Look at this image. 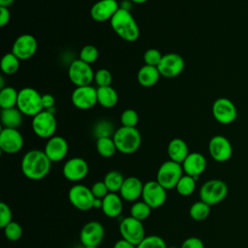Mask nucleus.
Returning a JSON list of instances; mask_svg holds the SVG:
<instances>
[{"mask_svg":"<svg viewBox=\"0 0 248 248\" xmlns=\"http://www.w3.org/2000/svg\"><path fill=\"white\" fill-rule=\"evenodd\" d=\"M51 163L44 150L32 149L27 151L21 159V171L30 180H41L48 174Z\"/></svg>","mask_w":248,"mask_h":248,"instance_id":"nucleus-1","label":"nucleus"},{"mask_svg":"<svg viewBox=\"0 0 248 248\" xmlns=\"http://www.w3.org/2000/svg\"><path fill=\"white\" fill-rule=\"evenodd\" d=\"M112 30L126 42H135L140 37V28L130 11L119 8L109 20Z\"/></svg>","mask_w":248,"mask_h":248,"instance_id":"nucleus-2","label":"nucleus"},{"mask_svg":"<svg viewBox=\"0 0 248 248\" xmlns=\"http://www.w3.org/2000/svg\"><path fill=\"white\" fill-rule=\"evenodd\" d=\"M112 139L117 151L122 154L135 153L141 143L140 133L136 127L121 126L114 132Z\"/></svg>","mask_w":248,"mask_h":248,"instance_id":"nucleus-3","label":"nucleus"},{"mask_svg":"<svg viewBox=\"0 0 248 248\" xmlns=\"http://www.w3.org/2000/svg\"><path fill=\"white\" fill-rule=\"evenodd\" d=\"M16 108L23 115L34 117L44 110L42 95L32 87H24L18 91Z\"/></svg>","mask_w":248,"mask_h":248,"instance_id":"nucleus-4","label":"nucleus"},{"mask_svg":"<svg viewBox=\"0 0 248 248\" xmlns=\"http://www.w3.org/2000/svg\"><path fill=\"white\" fill-rule=\"evenodd\" d=\"M183 172L181 164L168 160L159 167L156 174V181L166 190H170L176 187Z\"/></svg>","mask_w":248,"mask_h":248,"instance_id":"nucleus-5","label":"nucleus"},{"mask_svg":"<svg viewBox=\"0 0 248 248\" xmlns=\"http://www.w3.org/2000/svg\"><path fill=\"white\" fill-rule=\"evenodd\" d=\"M228 185L221 179H210L200 189V199L209 205L220 203L228 195Z\"/></svg>","mask_w":248,"mask_h":248,"instance_id":"nucleus-6","label":"nucleus"},{"mask_svg":"<svg viewBox=\"0 0 248 248\" xmlns=\"http://www.w3.org/2000/svg\"><path fill=\"white\" fill-rule=\"evenodd\" d=\"M32 130L41 139H50L57 129V122L53 112L44 109L32 119Z\"/></svg>","mask_w":248,"mask_h":248,"instance_id":"nucleus-7","label":"nucleus"},{"mask_svg":"<svg viewBox=\"0 0 248 248\" xmlns=\"http://www.w3.org/2000/svg\"><path fill=\"white\" fill-rule=\"evenodd\" d=\"M94 75L95 73L90 64H87L80 59L74 60L69 66V78L77 87L91 85V82L94 80Z\"/></svg>","mask_w":248,"mask_h":248,"instance_id":"nucleus-8","label":"nucleus"},{"mask_svg":"<svg viewBox=\"0 0 248 248\" xmlns=\"http://www.w3.org/2000/svg\"><path fill=\"white\" fill-rule=\"evenodd\" d=\"M119 232L123 239L131 242L136 246L140 244L145 237L142 222L133 218L132 216L122 219L119 224Z\"/></svg>","mask_w":248,"mask_h":248,"instance_id":"nucleus-9","label":"nucleus"},{"mask_svg":"<svg viewBox=\"0 0 248 248\" xmlns=\"http://www.w3.org/2000/svg\"><path fill=\"white\" fill-rule=\"evenodd\" d=\"M68 198L72 205L80 211H88L93 208L95 197L91 189L82 184L74 185L68 193Z\"/></svg>","mask_w":248,"mask_h":248,"instance_id":"nucleus-10","label":"nucleus"},{"mask_svg":"<svg viewBox=\"0 0 248 248\" xmlns=\"http://www.w3.org/2000/svg\"><path fill=\"white\" fill-rule=\"evenodd\" d=\"M212 114L220 124H231L237 116L235 105L228 98L220 97L216 99L212 105Z\"/></svg>","mask_w":248,"mask_h":248,"instance_id":"nucleus-11","label":"nucleus"},{"mask_svg":"<svg viewBox=\"0 0 248 248\" xmlns=\"http://www.w3.org/2000/svg\"><path fill=\"white\" fill-rule=\"evenodd\" d=\"M141 199L152 209L158 208L166 202L167 190L156 180L147 181L143 184Z\"/></svg>","mask_w":248,"mask_h":248,"instance_id":"nucleus-12","label":"nucleus"},{"mask_svg":"<svg viewBox=\"0 0 248 248\" xmlns=\"http://www.w3.org/2000/svg\"><path fill=\"white\" fill-rule=\"evenodd\" d=\"M185 67V61L183 57L174 52L164 54L161 62L157 66L160 75L165 78H175L179 76Z\"/></svg>","mask_w":248,"mask_h":248,"instance_id":"nucleus-13","label":"nucleus"},{"mask_svg":"<svg viewBox=\"0 0 248 248\" xmlns=\"http://www.w3.org/2000/svg\"><path fill=\"white\" fill-rule=\"evenodd\" d=\"M24 144L22 135L17 129L3 128L0 132V149L6 154H16Z\"/></svg>","mask_w":248,"mask_h":248,"instance_id":"nucleus-14","label":"nucleus"},{"mask_svg":"<svg viewBox=\"0 0 248 248\" xmlns=\"http://www.w3.org/2000/svg\"><path fill=\"white\" fill-rule=\"evenodd\" d=\"M71 100L73 105L82 110L92 108L97 103V89L91 85L78 86L73 91Z\"/></svg>","mask_w":248,"mask_h":248,"instance_id":"nucleus-15","label":"nucleus"},{"mask_svg":"<svg viewBox=\"0 0 248 248\" xmlns=\"http://www.w3.org/2000/svg\"><path fill=\"white\" fill-rule=\"evenodd\" d=\"M208 151L211 158L219 163L230 160L232 155V146L231 141L222 135L212 137L208 142Z\"/></svg>","mask_w":248,"mask_h":248,"instance_id":"nucleus-16","label":"nucleus"},{"mask_svg":"<svg viewBox=\"0 0 248 248\" xmlns=\"http://www.w3.org/2000/svg\"><path fill=\"white\" fill-rule=\"evenodd\" d=\"M38 48L36 38L31 34L18 36L13 44L12 52L19 60H28L34 56Z\"/></svg>","mask_w":248,"mask_h":248,"instance_id":"nucleus-17","label":"nucleus"},{"mask_svg":"<svg viewBox=\"0 0 248 248\" xmlns=\"http://www.w3.org/2000/svg\"><path fill=\"white\" fill-rule=\"evenodd\" d=\"M105 236V229L98 221L86 223L80 230L79 240L83 246H99Z\"/></svg>","mask_w":248,"mask_h":248,"instance_id":"nucleus-18","label":"nucleus"},{"mask_svg":"<svg viewBox=\"0 0 248 248\" xmlns=\"http://www.w3.org/2000/svg\"><path fill=\"white\" fill-rule=\"evenodd\" d=\"M89 171L87 162L80 157L69 159L63 166L62 172L64 177L72 182H78L86 177Z\"/></svg>","mask_w":248,"mask_h":248,"instance_id":"nucleus-19","label":"nucleus"},{"mask_svg":"<svg viewBox=\"0 0 248 248\" xmlns=\"http://www.w3.org/2000/svg\"><path fill=\"white\" fill-rule=\"evenodd\" d=\"M119 8L116 0H99L91 7L90 16L97 22H105L110 20Z\"/></svg>","mask_w":248,"mask_h":248,"instance_id":"nucleus-20","label":"nucleus"},{"mask_svg":"<svg viewBox=\"0 0 248 248\" xmlns=\"http://www.w3.org/2000/svg\"><path fill=\"white\" fill-rule=\"evenodd\" d=\"M69 150L67 140L60 136H53L46 141L45 145V153L51 162L62 161Z\"/></svg>","mask_w":248,"mask_h":248,"instance_id":"nucleus-21","label":"nucleus"},{"mask_svg":"<svg viewBox=\"0 0 248 248\" xmlns=\"http://www.w3.org/2000/svg\"><path fill=\"white\" fill-rule=\"evenodd\" d=\"M181 165L185 174L198 180V177L203 173L206 169V159L202 153L192 152L189 153Z\"/></svg>","mask_w":248,"mask_h":248,"instance_id":"nucleus-22","label":"nucleus"},{"mask_svg":"<svg viewBox=\"0 0 248 248\" xmlns=\"http://www.w3.org/2000/svg\"><path fill=\"white\" fill-rule=\"evenodd\" d=\"M143 183L136 176L126 177L119 191L122 200L126 202H137L142 194Z\"/></svg>","mask_w":248,"mask_h":248,"instance_id":"nucleus-23","label":"nucleus"},{"mask_svg":"<svg viewBox=\"0 0 248 248\" xmlns=\"http://www.w3.org/2000/svg\"><path fill=\"white\" fill-rule=\"evenodd\" d=\"M101 209L103 213L108 218L118 217L123 209L122 198L116 193H108L103 199V204Z\"/></svg>","mask_w":248,"mask_h":248,"instance_id":"nucleus-24","label":"nucleus"},{"mask_svg":"<svg viewBox=\"0 0 248 248\" xmlns=\"http://www.w3.org/2000/svg\"><path fill=\"white\" fill-rule=\"evenodd\" d=\"M167 152L170 160L182 164L189 155V148L185 140L182 139H172L167 147Z\"/></svg>","mask_w":248,"mask_h":248,"instance_id":"nucleus-25","label":"nucleus"},{"mask_svg":"<svg viewBox=\"0 0 248 248\" xmlns=\"http://www.w3.org/2000/svg\"><path fill=\"white\" fill-rule=\"evenodd\" d=\"M160 76L161 75L157 67L144 65L139 70L137 74V79L141 86L151 87L158 82Z\"/></svg>","mask_w":248,"mask_h":248,"instance_id":"nucleus-26","label":"nucleus"},{"mask_svg":"<svg viewBox=\"0 0 248 248\" xmlns=\"http://www.w3.org/2000/svg\"><path fill=\"white\" fill-rule=\"evenodd\" d=\"M22 113L17 108H5L1 110V124L3 128L17 129L22 123Z\"/></svg>","mask_w":248,"mask_h":248,"instance_id":"nucleus-27","label":"nucleus"},{"mask_svg":"<svg viewBox=\"0 0 248 248\" xmlns=\"http://www.w3.org/2000/svg\"><path fill=\"white\" fill-rule=\"evenodd\" d=\"M97 98H98V103L106 108H111L115 107L118 102V94L116 90L110 85L98 87Z\"/></svg>","mask_w":248,"mask_h":248,"instance_id":"nucleus-28","label":"nucleus"},{"mask_svg":"<svg viewBox=\"0 0 248 248\" xmlns=\"http://www.w3.org/2000/svg\"><path fill=\"white\" fill-rule=\"evenodd\" d=\"M18 91L12 86H5L0 90V107L2 109L16 108L17 104Z\"/></svg>","mask_w":248,"mask_h":248,"instance_id":"nucleus-29","label":"nucleus"},{"mask_svg":"<svg viewBox=\"0 0 248 248\" xmlns=\"http://www.w3.org/2000/svg\"><path fill=\"white\" fill-rule=\"evenodd\" d=\"M96 149L98 154L104 158H110L117 151L116 145L111 137H103L97 139Z\"/></svg>","mask_w":248,"mask_h":248,"instance_id":"nucleus-30","label":"nucleus"},{"mask_svg":"<svg viewBox=\"0 0 248 248\" xmlns=\"http://www.w3.org/2000/svg\"><path fill=\"white\" fill-rule=\"evenodd\" d=\"M124 180L125 178L121 172L118 170H110L105 175L103 181L108 187L109 193H116L120 191Z\"/></svg>","mask_w":248,"mask_h":248,"instance_id":"nucleus-31","label":"nucleus"},{"mask_svg":"<svg viewBox=\"0 0 248 248\" xmlns=\"http://www.w3.org/2000/svg\"><path fill=\"white\" fill-rule=\"evenodd\" d=\"M19 59L11 51L9 53H6L0 63V68L2 73L6 75H14L17 72L19 68Z\"/></svg>","mask_w":248,"mask_h":248,"instance_id":"nucleus-32","label":"nucleus"},{"mask_svg":"<svg viewBox=\"0 0 248 248\" xmlns=\"http://www.w3.org/2000/svg\"><path fill=\"white\" fill-rule=\"evenodd\" d=\"M210 214V205L202 201L194 202L190 209L189 215L195 221H202L206 219Z\"/></svg>","mask_w":248,"mask_h":248,"instance_id":"nucleus-33","label":"nucleus"},{"mask_svg":"<svg viewBox=\"0 0 248 248\" xmlns=\"http://www.w3.org/2000/svg\"><path fill=\"white\" fill-rule=\"evenodd\" d=\"M196 179L190 175L183 174L178 181L175 189L180 196L188 197L192 195L196 189Z\"/></svg>","mask_w":248,"mask_h":248,"instance_id":"nucleus-34","label":"nucleus"},{"mask_svg":"<svg viewBox=\"0 0 248 248\" xmlns=\"http://www.w3.org/2000/svg\"><path fill=\"white\" fill-rule=\"evenodd\" d=\"M151 209L152 208L143 201H140V202L137 201L132 204L130 208V216L142 222L149 217L151 213Z\"/></svg>","mask_w":248,"mask_h":248,"instance_id":"nucleus-35","label":"nucleus"},{"mask_svg":"<svg viewBox=\"0 0 248 248\" xmlns=\"http://www.w3.org/2000/svg\"><path fill=\"white\" fill-rule=\"evenodd\" d=\"M99 57V50L93 45H86L84 46L79 51V58L83 62L87 64L94 63Z\"/></svg>","mask_w":248,"mask_h":248,"instance_id":"nucleus-36","label":"nucleus"},{"mask_svg":"<svg viewBox=\"0 0 248 248\" xmlns=\"http://www.w3.org/2000/svg\"><path fill=\"white\" fill-rule=\"evenodd\" d=\"M3 231L6 238L10 241H17L22 236V228L15 221L9 223L5 228H3Z\"/></svg>","mask_w":248,"mask_h":248,"instance_id":"nucleus-37","label":"nucleus"},{"mask_svg":"<svg viewBox=\"0 0 248 248\" xmlns=\"http://www.w3.org/2000/svg\"><path fill=\"white\" fill-rule=\"evenodd\" d=\"M93 132L97 139L103 138V137H110L111 135L113 136L114 134L113 125L109 121L100 120L95 124Z\"/></svg>","mask_w":248,"mask_h":248,"instance_id":"nucleus-38","label":"nucleus"},{"mask_svg":"<svg viewBox=\"0 0 248 248\" xmlns=\"http://www.w3.org/2000/svg\"><path fill=\"white\" fill-rule=\"evenodd\" d=\"M137 248H167L165 240L158 235H148L137 245Z\"/></svg>","mask_w":248,"mask_h":248,"instance_id":"nucleus-39","label":"nucleus"},{"mask_svg":"<svg viewBox=\"0 0 248 248\" xmlns=\"http://www.w3.org/2000/svg\"><path fill=\"white\" fill-rule=\"evenodd\" d=\"M120 122L124 127H136L139 122V114L135 109L127 108L122 111Z\"/></svg>","mask_w":248,"mask_h":248,"instance_id":"nucleus-40","label":"nucleus"},{"mask_svg":"<svg viewBox=\"0 0 248 248\" xmlns=\"http://www.w3.org/2000/svg\"><path fill=\"white\" fill-rule=\"evenodd\" d=\"M94 81L98 87L109 86L112 81L111 73L108 69H99L97 72H95Z\"/></svg>","mask_w":248,"mask_h":248,"instance_id":"nucleus-41","label":"nucleus"},{"mask_svg":"<svg viewBox=\"0 0 248 248\" xmlns=\"http://www.w3.org/2000/svg\"><path fill=\"white\" fill-rule=\"evenodd\" d=\"M163 55L157 48H148L143 54V61L145 65L157 67L161 62Z\"/></svg>","mask_w":248,"mask_h":248,"instance_id":"nucleus-42","label":"nucleus"},{"mask_svg":"<svg viewBox=\"0 0 248 248\" xmlns=\"http://www.w3.org/2000/svg\"><path fill=\"white\" fill-rule=\"evenodd\" d=\"M13 213L10 208V206L4 202H0V228H5L9 223H11L13 220Z\"/></svg>","mask_w":248,"mask_h":248,"instance_id":"nucleus-43","label":"nucleus"},{"mask_svg":"<svg viewBox=\"0 0 248 248\" xmlns=\"http://www.w3.org/2000/svg\"><path fill=\"white\" fill-rule=\"evenodd\" d=\"M90 189H91L93 196L98 199H104L109 193V191L104 181H97V182L93 183V185L91 186Z\"/></svg>","mask_w":248,"mask_h":248,"instance_id":"nucleus-44","label":"nucleus"},{"mask_svg":"<svg viewBox=\"0 0 248 248\" xmlns=\"http://www.w3.org/2000/svg\"><path fill=\"white\" fill-rule=\"evenodd\" d=\"M180 248H204V244L201 238L192 236L186 238L182 242Z\"/></svg>","mask_w":248,"mask_h":248,"instance_id":"nucleus-45","label":"nucleus"},{"mask_svg":"<svg viewBox=\"0 0 248 248\" xmlns=\"http://www.w3.org/2000/svg\"><path fill=\"white\" fill-rule=\"evenodd\" d=\"M11 19V13L8 7H0V26L4 27Z\"/></svg>","mask_w":248,"mask_h":248,"instance_id":"nucleus-46","label":"nucleus"},{"mask_svg":"<svg viewBox=\"0 0 248 248\" xmlns=\"http://www.w3.org/2000/svg\"><path fill=\"white\" fill-rule=\"evenodd\" d=\"M42 103L44 109H50L54 107L55 99L51 94H44L42 95Z\"/></svg>","mask_w":248,"mask_h":248,"instance_id":"nucleus-47","label":"nucleus"},{"mask_svg":"<svg viewBox=\"0 0 248 248\" xmlns=\"http://www.w3.org/2000/svg\"><path fill=\"white\" fill-rule=\"evenodd\" d=\"M113 248H137V246L134 245V244H132L131 242H129V241H127V240L121 238V239L117 240V241L114 243Z\"/></svg>","mask_w":248,"mask_h":248,"instance_id":"nucleus-48","label":"nucleus"},{"mask_svg":"<svg viewBox=\"0 0 248 248\" xmlns=\"http://www.w3.org/2000/svg\"><path fill=\"white\" fill-rule=\"evenodd\" d=\"M102 204H103V199L95 198L94 202H93V208L100 209V208H102Z\"/></svg>","mask_w":248,"mask_h":248,"instance_id":"nucleus-49","label":"nucleus"},{"mask_svg":"<svg viewBox=\"0 0 248 248\" xmlns=\"http://www.w3.org/2000/svg\"><path fill=\"white\" fill-rule=\"evenodd\" d=\"M15 0H0V7H10Z\"/></svg>","mask_w":248,"mask_h":248,"instance_id":"nucleus-50","label":"nucleus"},{"mask_svg":"<svg viewBox=\"0 0 248 248\" xmlns=\"http://www.w3.org/2000/svg\"><path fill=\"white\" fill-rule=\"evenodd\" d=\"M132 3H136V4H143L145 2H147L148 0H130Z\"/></svg>","mask_w":248,"mask_h":248,"instance_id":"nucleus-51","label":"nucleus"},{"mask_svg":"<svg viewBox=\"0 0 248 248\" xmlns=\"http://www.w3.org/2000/svg\"><path fill=\"white\" fill-rule=\"evenodd\" d=\"M83 248H98L97 246H83Z\"/></svg>","mask_w":248,"mask_h":248,"instance_id":"nucleus-52","label":"nucleus"},{"mask_svg":"<svg viewBox=\"0 0 248 248\" xmlns=\"http://www.w3.org/2000/svg\"><path fill=\"white\" fill-rule=\"evenodd\" d=\"M167 248H178V247H175V246H170V247H167Z\"/></svg>","mask_w":248,"mask_h":248,"instance_id":"nucleus-53","label":"nucleus"}]
</instances>
